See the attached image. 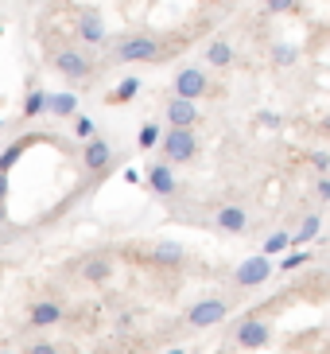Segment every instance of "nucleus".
Instances as JSON below:
<instances>
[{
	"label": "nucleus",
	"instance_id": "obj_1",
	"mask_svg": "<svg viewBox=\"0 0 330 354\" xmlns=\"http://www.w3.org/2000/svg\"><path fill=\"white\" fill-rule=\"evenodd\" d=\"M159 145H164V156L171 160V164H186V160H195V152H198V136L191 133V129H167V133L159 136Z\"/></svg>",
	"mask_w": 330,
	"mask_h": 354
},
{
	"label": "nucleus",
	"instance_id": "obj_2",
	"mask_svg": "<svg viewBox=\"0 0 330 354\" xmlns=\"http://www.w3.org/2000/svg\"><path fill=\"white\" fill-rule=\"evenodd\" d=\"M113 59L117 63H148V59H159V43L152 35H133V39L117 43Z\"/></svg>",
	"mask_w": 330,
	"mask_h": 354
},
{
	"label": "nucleus",
	"instance_id": "obj_3",
	"mask_svg": "<svg viewBox=\"0 0 330 354\" xmlns=\"http://www.w3.org/2000/svg\"><path fill=\"white\" fill-rule=\"evenodd\" d=\"M55 71L66 78V82H86L90 78V59H86L82 51H74V47H62V51H55Z\"/></svg>",
	"mask_w": 330,
	"mask_h": 354
},
{
	"label": "nucleus",
	"instance_id": "obj_4",
	"mask_svg": "<svg viewBox=\"0 0 330 354\" xmlns=\"http://www.w3.org/2000/svg\"><path fill=\"white\" fill-rule=\"evenodd\" d=\"M272 277V261L264 257V253H257V257H249L237 265V272H233V284L237 288H257V284H264Z\"/></svg>",
	"mask_w": 330,
	"mask_h": 354
},
{
	"label": "nucleus",
	"instance_id": "obj_5",
	"mask_svg": "<svg viewBox=\"0 0 330 354\" xmlns=\"http://www.w3.org/2000/svg\"><path fill=\"white\" fill-rule=\"evenodd\" d=\"M210 82L206 74L198 71V66H186V71L175 74V97H186V102H198V97H206Z\"/></svg>",
	"mask_w": 330,
	"mask_h": 354
},
{
	"label": "nucleus",
	"instance_id": "obj_6",
	"mask_svg": "<svg viewBox=\"0 0 330 354\" xmlns=\"http://www.w3.org/2000/svg\"><path fill=\"white\" fill-rule=\"evenodd\" d=\"M233 339H237V346H245V351H257V346H269L272 327L264 319H241L237 331H233Z\"/></svg>",
	"mask_w": 330,
	"mask_h": 354
},
{
	"label": "nucleus",
	"instance_id": "obj_7",
	"mask_svg": "<svg viewBox=\"0 0 330 354\" xmlns=\"http://www.w3.org/2000/svg\"><path fill=\"white\" fill-rule=\"evenodd\" d=\"M229 315V304L226 300H198L191 312H186V323L191 327H214Z\"/></svg>",
	"mask_w": 330,
	"mask_h": 354
},
{
	"label": "nucleus",
	"instance_id": "obj_8",
	"mask_svg": "<svg viewBox=\"0 0 330 354\" xmlns=\"http://www.w3.org/2000/svg\"><path fill=\"white\" fill-rule=\"evenodd\" d=\"M109 160H113V145H109V140L90 136L82 145V167L86 171H101V167H109Z\"/></svg>",
	"mask_w": 330,
	"mask_h": 354
},
{
	"label": "nucleus",
	"instance_id": "obj_9",
	"mask_svg": "<svg viewBox=\"0 0 330 354\" xmlns=\"http://www.w3.org/2000/svg\"><path fill=\"white\" fill-rule=\"evenodd\" d=\"M167 121H171V129H191L198 121V105L186 102V97H171V105H167Z\"/></svg>",
	"mask_w": 330,
	"mask_h": 354
},
{
	"label": "nucleus",
	"instance_id": "obj_10",
	"mask_svg": "<svg viewBox=\"0 0 330 354\" xmlns=\"http://www.w3.org/2000/svg\"><path fill=\"white\" fill-rule=\"evenodd\" d=\"M148 187H152L155 195H175V191H179L175 167H171V164H155L152 171H148Z\"/></svg>",
	"mask_w": 330,
	"mask_h": 354
},
{
	"label": "nucleus",
	"instance_id": "obj_11",
	"mask_svg": "<svg viewBox=\"0 0 330 354\" xmlns=\"http://www.w3.org/2000/svg\"><path fill=\"white\" fill-rule=\"evenodd\" d=\"M214 222H217V230H226V234H241L245 222H249V214L237 207V203H226V207H217Z\"/></svg>",
	"mask_w": 330,
	"mask_h": 354
},
{
	"label": "nucleus",
	"instance_id": "obj_12",
	"mask_svg": "<svg viewBox=\"0 0 330 354\" xmlns=\"http://www.w3.org/2000/svg\"><path fill=\"white\" fill-rule=\"evenodd\" d=\"M59 319H62V304H55V300H39V304L28 308L31 327H51V323H59Z\"/></svg>",
	"mask_w": 330,
	"mask_h": 354
},
{
	"label": "nucleus",
	"instance_id": "obj_13",
	"mask_svg": "<svg viewBox=\"0 0 330 354\" xmlns=\"http://www.w3.org/2000/svg\"><path fill=\"white\" fill-rule=\"evenodd\" d=\"M43 113L74 117V113H78V97H74V94H47V97H43Z\"/></svg>",
	"mask_w": 330,
	"mask_h": 354
},
{
	"label": "nucleus",
	"instance_id": "obj_14",
	"mask_svg": "<svg viewBox=\"0 0 330 354\" xmlns=\"http://www.w3.org/2000/svg\"><path fill=\"white\" fill-rule=\"evenodd\" d=\"M82 281H90V284H101V281H109L113 277V261L109 257H90V261H82Z\"/></svg>",
	"mask_w": 330,
	"mask_h": 354
},
{
	"label": "nucleus",
	"instance_id": "obj_15",
	"mask_svg": "<svg viewBox=\"0 0 330 354\" xmlns=\"http://www.w3.org/2000/svg\"><path fill=\"white\" fill-rule=\"evenodd\" d=\"M78 39L82 43H105V24L97 20V16H78Z\"/></svg>",
	"mask_w": 330,
	"mask_h": 354
},
{
	"label": "nucleus",
	"instance_id": "obj_16",
	"mask_svg": "<svg viewBox=\"0 0 330 354\" xmlns=\"http://www.w3.org/2000/svg\"><path fill=\"white\" fill-rule=\"evenodd\" d=\"M152 261L155 265H179V261H183V245H179V241H159L152 250Z\"/></svg>",
	"mask_w": 330,
	"mask_h": 354
},
{
	"label": "nucleus",
	"instance_id": "obj_17",
	"mask_svg": "<svg viewBox=\"0 0 330 354\" xmlns=\"http://www.w3.org/2000/svg\"><path fill=\"white\" fill-rule=\"evenodd\" d=\"M206 63L210 66H229V63H233V47H229L226 39H214L206 47Z\"/></svg>",
	"mask_w": 330,
	"mask_h": 354
},
{
	"label": "nucleus",
	"instance_id": "obj_18",
	"mask_svg": "<svg viewBox=\"0 0 330 354\" xmlns=\"http://www.w3.org/2000/svg\"><path fill=\"white\" fill-rule=\"evenodd\" d=\"M315 234H319V214H307V218H303V226L295 230V238H288V245H295V250H300V245H307Z\"/></svg>",
	"mask_w": 330,
	"mask_h": 354
},
{
	"label": "nucleus",
	"instance_id": "obj_19",
	"mask_svg": "<svg viewBox=\"0 0 330 354\" xmlns=\"http://www.w3.org/2000/svg\"><path fill=\"white\" fill-rule=\"evenodd\" d=\"M140 86H144L140 78H124V82L117 86L113 94H109V102H133V97L140 94Z\"/></svg>",
	"mask_w": 330,
	"mask_h": 354
},
{
	"label": "nucleus",
	"instance_id": "obj_20",
	"mask_svg": "<svg viewBox=\"0 0 330 354\" xmlns=\"http://www.w3.org/2000/svg\"><path fill=\"white\" fill-rule=\"evenodd\" d=\"M23 145H28V140H16V145H8L0 152V171H12V167H16V160L23 156Z\"/></svg>",
	"mask_w": 330,
	"mask_h": 354
},
{
	"label": "nucleus",
	"instance_id": "obj_21",
	"mask_svg": "<svg viewBox=\"0 0 330 354\" xmlns=\"http://www.w3.org/2000/svg\"><path fill=\"white\" fill-rule=\"evenodd\" d=\"M43 97H47L43 90H31V94L23 97V117H39L43 113Z\"/></svg>",
	"mask_w": 330,
	"mask_h": 354
},
{
	"label": "nucleus",
	"instance_id": "obj_22",
	"mask_svg": "<svg viewBox=\"0 0 330 354\" xmlns=\"http://www.w3.org/2000/svg\"><path fill=\"white\" fill-rule=\"evenodd\" d=\"M295 55H300L295 47L280 43V47H272V63H276V66H291V63H295Z\"/></svg>",
	"mask_w": 330,
	"mask_h": 354
},
{
	"label": "nucleus",
	"instance_id": "obj_23",
	"mask_svg": "<svg viewBox=\"0 0 330 354\" xmlns=\"http://www.w3.org/2000/svg\"><path fill=\"white\" fill-rule=\"evenodd\" d=\"M136 145H140V148H155V145H159V129H155V125H144L140 133H136Z\"/></svg>",
	"mask_w": 330,
	"mask_h": 354
},
{
	"label": "nucleus",
	"instance_id": "obj_24",
	"mask_svg": "<svg viewBox=\"0 0 330 354\" xmlns=\"http://www.w3.org/2000/svg\"><path fill=\"white\" fill-rule=\"evenodd\" d=\"M295 8V0H264V12L269 16H284V12Z\"/></svg>",
	"mask_w": 330,
	"mask_h": 354
},
{
	"label": "nucleus",
	"instance_id": "obj_25",
	"mask_svg": "<svg viewBox=\"0 0 330 354\" xmlns=\"http://www.w3.org/2000/svg\"><path fill=\"white\" fill-rule=\"evenodd\" d=\"M288 250V234H272L269 241H264V257H272V253Z\"/></svg>",
	"mask_w": 330,
	"mask_h": 354
},
{
	"label": "nucleus",
	"instance_id": "obj_26",
	"mask_svg": "<svg viewBox=\"0 0 330 354\" xmlns=\"http://www.w3.org/2000/svg\"><path fill=\"white\" fill-rule=\"evenodd\" d=\"M300 265H307V253H303V250L288 253V257L280 261V269H284V272H291V269H300Z\"/></svg>",
	"mask_w": 330,
	"mask_h": 354
},
{
	"label": "nucleus",
	"instance_id": "obj_27",
	"mask_svg": "<svg viewBox=\"0 0 330 354\" xmlns=\"http://www.w3.org/2000/svg\"><path fill=\"white\" fill-rule=\"evenodd\" d=\"M74 133H78V140H90V136H93V121H90V117H74Z\"/></svg>",
	"mask_w": 330,
	"mask_h": 354
},
{
	"label": "nucleus",
	"instance_id": "obj_28",
	"mask_svg": "<svg viewBox=\"0 0 330 354\" xmlns=\"http://www.w3.org/2000/svg\"><path fill=\"white\" fill-rule=\"evenodd\" d=\"M311 164L319 167V171H327V167H330V156H327V152H315V156H311Z\"/></svg>",
	"mask_w": 330,
	"mask_h": 354
},
{
	"label": "nucleus",
	"instance_id": "obj_29",
	"mask_svg": "<svg viewBox=\"0 0 330 354\" xmlns=\"http://www.w3.org/2000/svg\"><path fill=\"white\" fill-rule=\"evenodd\" d=\"M28 354H59V351H55V346L51 343H35V346H31V351Z\"/></svg>",
	"mask_w": 330,
	"mask_h": 354
},
{
	"label": "nucleus",
	"instance_id": "obj_30",
	"mask_svg": "<svg viewBox=\"0 0 330 354\" xmlns=\"http://www.w3.org/2000/svg\"><path fill=\"white\" fill-rule=\"evenodd\" d=\"M4 198H8V171H0V207H4Z\"/></svg>",
	"mask_w": 330,
	"mask_h": 354
},
{
	"label": "nucleus",
	"instance_id": "obj_31",
	"mask_svg": "<svg viewBox=\"0 0 330 354\" xmlns=\"http://www.w3.org/2000/svg\"><path fill=\"white\" fill-rule=\"evenodd\" d=\"M319 198H330V179H319Z\"/></svg>",
	"mask_w": 330,
	"mask_h": 354
},
{
	"label": "nucleus",
	"instance_id": "obj_32",
	"mask_svg": "<svg viewBox=\"0 0 330 354\" xmlns=\"http://www.w3.org/2000/svg\"><path fill=\"white\" fill-rule=\"evenodd\" d=\"M0 125H4V117H0Z\"/></svg>",
	"mask_w": 330,
	"mask_h": 354
}]
</instances>
